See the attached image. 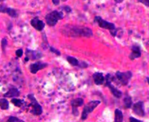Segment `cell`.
Masks as SVG:
<instances>
[{
    "label": "cell",
    "instance_id": "obj_22",
    "mask_svg": "<svg viewBox=\"0 0 149 122\" xmlns=\"http://www.w3.org/2000/svg\"><path fill=\"white\" fill-rule=\"evenodd\" d=\"M7 122H25L23 120L20 119V118L15 117V116H11L7 119Z\"/></svg>",
    "mask_w": 149,
    "mask_h": 122
},
{
    "label": "cell",
    "instance_id": "obj_25",
    "mask_svg": "<svg viewBox=\"0 0 149 122\" xmlns=\"http://www.w3.org/2000/svg\"><path fill=\"white\" fill-rule=\"evenodd\" d=\"M22 54H23V50L21 48H20V49H18L15 51V55H16L17 57H20L22 56Z\"/></svg>",
    "mask_w": 149,
    "mask_h": 122
},
{
    "label": "cell",
    "instance_id": "obj_24",
    "mask_svg": "<svg viewBox=\"0 0 149 122\" xmlns=\"http://www.w3.org/2000/svg\"><path fill=\"white\" fill-rule=\"evenodd\" d=\"M6 46H7V40L4 38V39L1 40V48H2L3 51H4Z\"/></svg>",
    "mask_w": 149,
    "mask_h": 122
},
{
    "label": "cell",
    "instance_id": "obj_9",
    "mask_svg": "<svg viewBox=\"0 0 149 122\" xmlns=\"http://www.w3.org/2000/svg\"><path fill=\"white\" fill-rule=\"evenodd\" d=\"M48 65V63L43 62L41 61H38V62H34V63L31 64L29 65V70H30V72L32 74H36L38 71L44 69Z\"/></svg>",
    "mask_w": 149,
    "mask_h": 122
},
{
    "label": "cell",
    "instance_id": "obj_19",
    "mask_svg": "<svg viewBox=\"0 0 149 122\" xmlns=\"http://www.w3.org/2000/svg\"><path fill=\"white\" fill-rule=\"evenodd\" d=\"M67 60L72 66H77V67H79V63H80V61L76 58V57L72 56H67Z\"/></svg>",
    "mask_w": 149,
    "mask_h": 122
},
{
    "label": "cell",
    "instance_id": "obj_15",
    "mask_svg": "<svg viewBox=\"0 0 149 122\" xmlns=\"http://www.w3.org/2000/svg\"><path fill=\"white\" fill-rule=\"evenodd\" d=\"M19 95H20V91L18 88H15V87H12V88H9V90L6 93L4 94V97H18Z\"/></svg>",
    "mask_w": 149,
    "mask_h": 122
},
{
    "label": "cell",
    "instance_id": "obj_20",
    "mask_svg": "<svg viewBox=\"0 0 149 122\" xmlns=\"http://www.w3.org/2000/svg\"><path fill=\"white\" fill-rule=\"evenodd\" d=\"M8 107H9V103H8V100L5 98H1L0 100V107H1V109L6 110V109H8Z\"/></svg>",
    "mask_w": 149,
    "mask_h": 122
},
{
    "label": "cell",
    "instance_id": "obj_21",
    "mask_svg": "<svg viewBox=\"0 0 149 122\" xmlns=\"http://www.w3.org/2000/svg\"><path fill=\"white\" fill-rule=\"evenodd\" d=\"M11 102L14 104L15 106L18 107H21L23 104L25 103V101L20 100V99H17V98H13L11 100Z\"/></svg>",
    "mask_w": 149,
    "mask_h": 122
},
{
    "label": "cell",
    "instance_id": "obj_23",
    "mask_svg": "<svg viewBox=\"0 0 149 122\" xmlns=\"http://www.w3.org/2000/svg\"><path fill=\"white\" fill-rule=\"evenodd\" d=\"M49 48H50V50H51L52 53H55V54H56V55H61V53H60V50H58V49H57V48H55L54 47L49 46Z\"/></svg>",
    "mask_w": 149,
    "mask_h": 122
},
{
    "label": "cell",
    "instance_id": "obj_6",
    "mask_svg": "<svg viewBox=\"0 0 149 122\" xmlns=\"http://www.w3.org/2000/svg\"><path fill=\"white\" fill-rule=\"evenodd\" d=\"M101 103L100 100H92L91 102H88L86 105L84 106V109H83L82 114H81V119L86 120L87 118L88 114L90 113L93 112V111L96 108L97 106Z\"/></svg>",
    "mask_w": 149,
    "mask_h": 122
},
{
    "label": "cell",
    "instance_id": "obj_18",
    "mask_svg": "<svg viewBox=\"0 0 149 122\" xmlns=\"http://www.w3.org/2000/svg\"><path fill=\"white\" fill-rule=\"evenodd\" d=\"M123 103H124V107L125 109H130L132 107L133 102L132 100V97L129 95H126L123 99Z\"/></svg>",
    "mask_w": 149,
    "mask_h": 122
},
{
    "label": "cell",
    "instance_id": "obj_13",
    "mask_svg": "<svg viewBox=\"0 0 149 122\" xmlns=\"http://www.w3.org/2000/svg\"><path fill=\"white\" fill-rule=\"evenodd\" d=\"M31 25L38 31H42L45 27V23L43 20H41L37 17L32 19L30 22Z\"/></svg>",
    "mask_w": 149,
    "mask_h": 122
},
{
    "label": "cell",
    "instance_id": "obj_7",
    "mask_svg": "<svg viewBox=\"0 0 149 122\" xmlns=\"http://www.w3.org/2000/svg\"><path fill=\"white\" fill-rule=\"evenodd\" d=\"M132 77V73L131 71H127V72H122L120 71H117L116 72V79L118 80L119 83H120L123 86H127Z\"/></svg>",
    "mask_w": 149,
    "mask_h": 122
},
{
    "label": "cell",
    "instance_id": "obj_29",
    "mask_svg": "<svg viewBox=\"0 0 149 122\" xmlns=\"http://www.w3.org/2000/svg\"><path fill=\"white\" fill-rule=\"evenodd\" d=\"M63 9L65 10V11L66 12H67V13H70V12L72 11V8H71L69 7V6H64Z\"/></svg>",
    "mask_w": 149,
    "mask_h": 122
},
{
    "label": "cell",
    "instance_id": "obj_16",
    "mask_svg": "<svg viewBox=\"0 0 149 122\" xmlns=\"http://www.w3.org/2000/svg\"><path fill=\"white\" fill-rule=\"evenodd\" d=\"M84 103V99L81 97H78V98L74 99L71 101V105L72 108H77L78 107H81Z\"/></svg>",
    "mask_w": 149,
    "mask_h": 122
},
{
    "label": "cell",
    "instance_id": "obj_8",
    "mask_svg": "<svg viewBox=\"0 0 149 122\" xmlns=\"http://www.w3.org/2000/svg\"><path fill=\"white\" fill-rule=\"evenodd\" d=\"M132 111L137 116L143 117L145 116L144 103L142 101H139L132 105Z\"/></svg>",
    "mask_w": 149,
    "mask_h": 122
},
{
    "label": "cell",
    "instance_id": "obj_30",
    "mask_svg": "<svg viewBox=\"0 0 149 122\" xmlns=\"http://www.w3.org/2000/svg\"><path fill=\"white\" fill-rule=\"evenodd\" d=\"M52 2H53V4H54V5H58L59 4H60V1H59V0H56V1H55V0H53V1H52Z\"/></svg>",
    "mask_w": 149,
    "mask_h": 122
},
{
    "label": "cell",
    "instance_id": "obj_3",
    "mask_svg": "<svg viewBox=\"0 0 149 122\" xmlns=\"http://www.w3.org/2000/svg\"><path fill=\"white\" fill-rule=\"evenodd\" d=\"M64 18L63 13L62 11H53L51 13H48L46 15V21L48 25L53 27L58 23V20H62Z\"/></svg>",
    "mask_w": 149,
    "mask_h": 122
},
{
    "label": "cell",
    "instance_id": "obj_10",
    "mask_svg": "<svg viewBox=\"0 0 149 122\" xmlns=\"http://www.w3.org/2000/svg\"><path fill=\"white\" fill-rule=\"evenodd\" d=\"M25 55V57H28L29 60H39V59L41 58V57H42V53H41V52L38 51V50H33L31 49H28V48L26 49Z\"/></svg>",
    "mask_w": 149,
    "mask_h": 122
},
{
    "label": "cell",
    "instance_id": "obj_11",
    "mask_svg": "<svg viewBox=\"0 0 149 122\" xmlns=\"http://www.w3.org/2000/svg\"><path fill=\"white\" fill-rule=\"evenodd\" d=\"M141 47L137 44H134L131 48V53L130 54L129 57L131 60H134V59L139 58L141 57Z\"/></svg>",
    "mask_w": 149,
    "mask_h": 122
},
{
    "label": "cell",
    "instance_id": "obj_14",
    "mask_svg": "<svg viewBox=\"0 0 149 122\" xmlns=\"http://www.w3.org/2000/svg\"><path fill=\"white\" fill-rule=\"evenodd\" d=\"M93 78L94 79V82L96 85H102L105 83V77L104 76L103 73L102 72H95L93 75Z\"/></svg>",
    "mask_w": 149,
    "mask_h": 122
},
{
    "label": "cell",
    "instance_id": "obj_1",
    "mask_svg": "<svg viewBox=\"0 0 149 122\" xmlns=\"http://www.w3.org/2000/svg\"><path fill=\"white\" fill-rule=\"evenodd\" d=\"M62 34L68 37H91L93 36V30L86 26L65 25L62 27Z\"/></svg>",
    "mask_w": 149,
    "mask_h": 122
},
{
    "label": "cell",
    "instance_id": "obj_31",
    "mask_svg": "<svg viewBox=\"0 0 149 122\" xmlns=\"http://www.w3.org/2000/svg\"><path fill=\"white\" fill-rule=\"evenodd\" d=\"M146 80H147V81H148V83L149 85V77H148H148H146Z\"/></svg>",
    "mask_w": 149,
    "mask_h": 122
},
{
    "label": "cell",
    "instance_id": "obj_4",
    "mask_svg": "<svg viewBox=\"0 0 149 122\" xmlns=\"http://www.w3.org/2000/svg\"><path fill=\"white\" fill-rule=\"evenodd\" d=\"M27 98L30 100V104H29L28 107H32V109H31V113L32 114L35 115V116H39L42 114L43 109L42 107L40 105V104L37 102L35 97L32 94H29L27 95Z\"/></svg>",
    "mask_w": 149,
    "mask_h": 122
},
{
    "label": "cell",
    "instance_id": "obj_27",
    "mask_svg": "<svg viewBox=\"0 0 149 122\" xmlns=\"http://www.w3.org/2000/svg\"><path fill=\"white\" fill-rule=\"evenodd\" d=\"M130 122H143V121H141V120L137 119V118L131 116V117H130Z\"/></svg>",
    "mask_w": 149,
    "mask_h": 122
},
{
    "label": "cell",
    "instance_id": "obj_28",
    "mask_svg": "<svg viewBox=\"0 0 149 122\" xmlns=\"http://www.w3.org/2000/svg\"><path fill=\"white\" fill-rule=\"evenodd\" d=\"M72 113L74 116H78L79 115V111L77 110V108H72Z\"/></svg>",
    "mask_w": 149,
    "mask_h": 122
},
{
    "label": "cell",
    "instance_id": "obj_17",
    "mask_svg": "<svg viewBox=\"0 0 149 122\" xmlns=\"http://www.w3.org/2000/svg\"><path fill=\"white\" fill-rule=\"evenodd\" d=\"M114 122H123V114L119 109H116Z\"/></svg>",
    "mask_w": 149,
    "mask_h": 122
},
{
    "label": "cell",
    "instance_id": "obj_2",
    "mask_svg": "<svg viewBox=\"0 0 149 122\" xmlns=\"http://www.w3.org/2000/svg\"><path fill=\"white\" fill-rule=\"evenodd\" d=\"M94 20L95 22H97V23L98 24L100 27H102V28H104V29H109V30L110 31L111 34L112 36H116L118 30L116 27L115 24L104 20V19L102 18L100 16H95L94 18Z\"/></svg>",
    "mask_w": 149,
    "mask_h": 122
},
{
    "label": "cell",
    "instance_id": "obj_5",
    "mask_svg": "<svg viewBox=\"0 0 149 122\" xmlns=\"http://www.w3.org/2000/svg\"><path fill=\"white\" fill-rule=\"evenodd\" d=\"M113 77L111 74H107V76H105V86H107L111 90V93L113 94L114 97H117V98H120L123 95L122 91L118 89L116 87H115L112 84L111 82L113 81Z\"/></svg>",
    "mask_w": 149,
    "mask_h": 122
},
{
    "label": "cell",
    "instance_id": "obj_26",
    "mask_svg": "<svg viewBox=\"0 0 149 122\" xmlns=\"http://www.w3.org/2000/svg\"><path fill=\"white\" fill-rule=\"evenodd\" d=\"M139 2H140V3H142V4H143L145 5V6H149V0H139V1H138Z\"/></svg>",
    "mask_w": 149,
    "mask_h": 122
},
{
    "label": "cell",
    "instance_id": "obj_12",
    "mask_svg": "<svg viewBox=\"0 0 149 122\" xmlns=\"http://www.w3.org/2000/svg\"><path fill=\"white\" fill-rule=\"evenodd\" d=\"M0 11L1 13H6L11 16V18H17L18 16V11L16 9L13 8H8L6 6H4V4H1V7H0Z\"/></svg>",
    "mask_w": 149,
    "mask_h": 122
}]
</instances>
